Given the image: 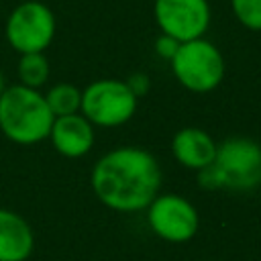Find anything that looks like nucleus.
Wrapping results in <instances>:
<instances>
[{
  "label": "nucleus",
  "instance_id": "nucleus-8",
  "mask_svg": "<svg viewBox=\"0 0 261 261\" xmlns=\"http://www.w3.org/2000/svg\"><path fill=\"white\" fill-rule=\"evenodd\" d=\"M153 16L161 35L184 43L204 37L212 12L208 0H155Z\"/></svg>",
  "mask_w": 261,
  "mask_h": 261
},
{
  "label": "nucleus",
  "instance_id": "nucleus-10",
  "mask_svg": "<svg viewBox=\"0 0 261 261\" xmlns=\"http://www.w3.org/2000/svg\"><path fill=\"white\" fill-rule=\"evenodd\" d=\"M218 143L200 126H184L171 139V153L175 161L194 171H202L214 161Z\"/></svg>",
  "mask_w": 261,
  "mask_h": 261
},
{
  "label": "nucleus",
  "instance_id": "nucleus-1",
  "mask_svg": "<svg viewBox=\"0 0 261 261\" xmlns=\"http://www.w3.org/2000/svg\"><path fill=\"white\" fill-rule=\"evenodd\" d=\"M96 198L116 212L145 210L161 188V167L153 153L141 147H116L104 153L90 175Z\"/></svg>",
  "mask_w": 261,
  "mask_h": 261
},
{
  "label": "nucleus",
  "instance_id": "nucleus-4",
  "mask_svg": "<svg viewBox=\"0 0 261 261\" xmlns=\"http://www.w3.org/2000/svg\"><path fill=\"white\" fill-rule=\"evenodd\" d=\"M169 63L175 80L196 94L216 90L224 77V57L206 37L179 43Z\"/></svg>",
  "mask_w": 261,
  "mask_h": 261
},
{
  "label": "nucleus",
  "instance_id": "nucleus-15",
  "mask_svg": "<svg viewBox=\"0 0 261 261\" xmlns=\"http://www.w3.org/2000/svg\"><path fill=\"white\" fill-rule=\"evenodd\" d=\"M177 47H179V41H175V39H171V37H167V35H159L157 41H155V51H157V55L163 57V59H167V61H171V57L175 55Z\"/></svg>",
  "mask_w": 261,
  "mask_h": 261
},
{
  "label": "nucleus",
  "instance_id": "nucleus-9",
  "mask_svg": "<svg viewBox=\"0 0 261 261\" xmlns=\"http://www.w3.org/2000/svg\"><path fill=\"white\" fill-rule=\"evenodd\" d=\"M47 139H51V145L59 155L77 159L84 157L94 147L96 135H94V124L82 112H75V114L55 116Z\"/></svg>",
  "mask_w": 261,
  "mask_h": 261
},
{
  "label": "nucleus",
  "instance_id": "nucleus-11",
  "mask_svg": "<svg viewBox=\"0 0 261 261\" xmlns=\"http://www.w3.org/2000/svg\"><path fill=\"white\" fill-rule=\"evenodd\" d=\"M35 249V234L29 222L6 208H0V261H27Z\"/></svg>",
  "mask_w": 261,
  "mask_h": 261
},
{
  "label": "nucleus",
  "instance_id": "nucleus-7",
  "mask_svg": "<svg viewBox=\"0 0 261 261\" xmlns=\"http://www.w3.org/2000/svg\"><path fill=\"white\" fill-rule=\"evenodd\" d=\"M145 210L149 228L167 243H186L198 232V210L179 194H157Z\"/></svg>",
  "mask_w": 261,
  "mask_h": 261
},
{
  "label": "nucleus",
  "instance_id": "nucleus-2",
  "mask_svg": "<svg viewBox=\"0 0 261 261\" xmlns=\"http://www.w3.org/2000/svg\"><path fill=\"white\" fill-rule=\"evenodd\" d=\"M206 190L249 192L261 186V145L249 137H230L216 147L214 161L198 171Z\"/></svg>",
  "mask_w": 261,
  "mask_h": 261
},
{
  "label": "nucleus",
  "instance_id": "nucleus-16",
  "mask_svg": "<svg viewBox=\"0 0 261 261\" xmlns=\"http://www.w3.org/2000/svg\"><path fill=\"white\" fill-rule=\"evenodd\" d=\"M126 84H128V88L133 90V94H135L137 98H143V96L149 92V86H151V82H149V77H147L145 73H135V75H130V77L126 80Z\"/></svg>",
  "mask_w": 261,
  "mask_h": 261
},
{
  "label": "nucleus",
  "instance_id": "nucleus-17",
  "mask_svg": "<svg viewBox=\"0 0 261 261\" xmlns=\"http://www.w3.org/2000/svg\"><path fill=\"white\" fill-rule=\"evenodd\" d=\"M4 90H6V80H4V73L0 71V96H2Z\"/></svg>",
  "mask_w": 261,
  "mask_h": 261
},
{
  "label": "nucleus",
  "instance_id": "nucleus-14",
  "mask_svg": "<svg viewBox=\"0 0 261 261\" xmlns=\"http://www.w3.org/2000/svg\"><path fill=\"white\" fill-rule=\"evenodd\" d=\"M234 18L249 31H261V0H230Z\"/></svg>",
  "mask_w": 261,
  "mask_h": 261
},
{
  "label": "nucleus",
  "instance_id": "nucleus-12",
  "mask_svg": "<svg viewBox=\"0 0 261 261\" xmlns=\"http://www.w3.org/2000/svg\"><path fill=\"white\" fill-rule=\"evenodd\" d=\"M16 75L18 84L41 90V86L49 80V61L45 53H22L16 65Z\"/></svg>",
  "mask_w": 261,
  "mask_h": 261
},
{
  "label": "nucleus",
  "instance_id": "nucleus-5",
  "mask_svg": "<svg viewBox=\"0 0 261 261\" xmlns=\"http://www.w3.org/2000/svg\"><path fill=\"white\" fill-rule=\"evenodd\" d=\"M137 106L139 98L122 80H96L82 90L80 112L94 126H120L135 116Z\"/></svg>",
  "mask_w": 261,
  "mask_h": 261
},
{
  "label": "nucleus",
  "instance_id": "nucleus-13",
  "mask_svg": "<svg viewBox=\"0 0 261 261\" xmlns=\"http://www.w3.org/2000/svg\"><path fill=\"white\" fill-rule=\"evenodd\" d=\"M45 100L53 112V116H65V114H75L80 112L82 106V90L75 88L73 84L61 82L49 88L45 94Z\"/></svg>",
  "mask_w": 261,
  "mask_h": 261
},
{
  "label": "nucleus",
  "instance_id": "nucleus-3",
  "mask_svg": "<svg viewBox=\"0 0 261 261\" xmlns=\"http://www.w3.org/2000/svg\"><path fill=\"white\" fill-rule=\"evenodd\" d=\"M53 112L45 94L22 84L6 86L0 96V130L16 145H35L49 137Z\"/></svg>",
  "mask_w": 261,
  "mask_h": 261
},
{
  "label": "nucleus",
  "instance_id": "nucleus-6",
  "mask_svg": "<svg viewBox=\"0 0 261 261\" xmlns=\"http://www.w3.org/2000/svg\"><path fill=\"white\" fill-rule=\"evenodd\" d=\"M57 20L51 8L37 0L20 2L6 20V41L18 53H43L55 37Z\"/></svg>",
  "mask_w": 261,
  "mask_h": 261
}]
</instances>
